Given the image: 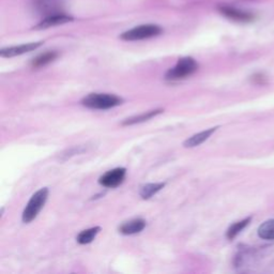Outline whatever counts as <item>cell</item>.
Wrapping results in <instances>:
<instances>
[{"mask_svg":"<svg viewBox=\"0 0 274 274\" xmlns=\"http://www.w3.org/2000/svg\"><path fill=\"white\" fill-rule=\"evenodd\" d=\"M72 20H73L72 16H70L62 12H59V13H55V14L45 16V18L43 19L40 23L35 27V28L36 29H47L54 26H59V25L70 23V21H72Z\"/></svg>","mask_w":274,"mask_h":274,"instance_id":"9c48e42d","label":"cell"},{"mask_svg":"<svg viewBox=\"0 0 274 274\" xmlns=\"http://www.w3.org/2000/svg\"><path fill=\"white\" fill-rule=\"evenodd\" d=\"M218 128H220V127L207 129L205 131H202V132H199V133H197L193 136L189 137L188 139L183 141V147H185V148H195L197 146L201 145L202 142H205L207 139H209L210 137L212 136V134L216 132V130Z\"/></svg>","mask_w":274,"mask_h":274,"instance_id":"30bf717a","label":"cell"},{"mask_svg":"<svg viewBox=\"0 0 274 274\" xmlns=\"http://www.w3.org/2000/svg\"><path fill=\"white\" fill-rule=\"evenodd\" d=\"M101 232V227L100 226H96V227H91L88 229H85L83 232H80L78 237H76V241L79 244H89L91 243L93 240L96 239V237L98 235V234Z\"/></svg>","mask_w":274,"mask_h":274,"instance_id":"5bb4252c","label":"cell"},{"mask_svg":"<svg viewBox=\"0 0 274 274\" xmlns=\"http://www.w3.org/2000/svg\"><path fill=\"white\" fill-rule=\"evenodd\" d=\"M251 222V217H248V218H244V220L242 221H240V222H237V223H235L233 224L232 226H230L227 230V233H226V235H227V238L229 240H233L234 238L237 237V235L242 232V230L249 225Z\"/></svg>","mask_w":274,"mask_h":274,"instance_id":"2e32d148","label":"cell"},{"mask_svg":"<svg viewBox=\"0 0 274 274\" xmlns=\"http://www.w3.org/2000/svg\"><path fill=\"white\" fill-rule=\"evenodd\" d=\"M64 0H34L32 7L40 15L48 16L51 14L59 13Z\"/></svg>","mask_w":274,"mask_h":274,"instance_id":"8992f818","label":"cell"},{"mask_svg":"<svg viewBox=\"0 0 274 274\" xmlns=\"http://www.w3.org/2000/svg\"><path fill=\"white\" fill-rule=\"evenodd\" d=\"M163 112H164V109H162V108L153 109V111L142 113L140 115H137V116H133V117H130L128 119H125V120H123L121 124L124 125V127H128V125H133V124L145 122V121H148V120L157 117V115L162 114Z\"/></svg>","mask_w":274,"mask_h":274,"instance_id":"7c38bea8","label":"cell"},{"mask_svg":"<svg viewBox=\"0 0 274 274\" xmlns=\"http://www.w3.org/2000/svg\"><path fill=\"white\" fill-rule=\"evenodd\" d=\"M258 235L265 240H274V218L260 225L258 228Z\"/></svg>","mask_w":274,"mask_h":274,"instance_id":"e0dca14e","label":"cell"},{"mask_svg":"<svg viewBox=\"0 0 274 274\" xmlns=\"http://www.w3.org/2000/svg\"><path fill=\"white\" fill-rule=\"evenodd\" d=\"M147 223L145 220H142V218H134V220L123 223L122 225L119 227V233L124 235L139 234L145 229Z\"/></svg>","mask_w":274,"mask_h":274,"instance_id":"8fae6325","label":"cell"},{"mask_svg":"<svg viewBox=\"0 0 274 274\" xmlns=\"http://www.w3.org/2000/svg\"><path fill=\"white\" fill-rule=\"evenodd\" d=\"M218 10L227 19L239 21V23H249V21L254 19L253 14H251L250 12H246V11L240 10L235 7H230V5H220Z\"/></svg>","mask_w":274,"mask_h":274,"instance_id":"52a82bcc","label":"cell"},{"mask_svg":"<svg viewBox=\"0 0 274 274\" xmlns=\"http://www.w3.org/2000/svg\"><path fill=\"white\" fill-rule=\"evenodd\" d=\"M198 70V63L192 57H183L178 60L174 68L169 69L165 74L166 80H180L193 75Z\"/></svg>","mask_w":274,"mask_h":274,"instance_id":"3957f363","label":"cell"},{"mask_svg":"<svg viewBox=\"0 0 274 274\" xmlns=\"http://www.w3.org/2000/svg\"><path fill=\"white\" fill-rule=\"evenodd\" d=\"M125 175H127V169L124 167L114 168L112 171H108L102 175L100 179H98V183L104 188L115 189L120 184H122L125 179Z\"/></svg>","mask_w":274,"mask_h":274,"instance_id":"5b68a950","label":"cell"},{"mask_svg":"<svg viewBox=\"0 0 274 274\" xmlns=\"http://www.w3.org/2000/svg\"><path fill=\"white\" fill-rule=\"evenodd\" d=\"M43 45V42H32L27 43V44H20L18 46H10L4 47L0 51V56L3 58H12L15 56H20V55L36 51L37 48Z\"/></svg>","mask_w":274,"mask_h":274,"instance_id":"ba28073f","label":"cell"},{"mask_svg":"<svg viewBox=\"0 0 274 274\" xmlns=\"http://www.w3.org/2000/svg\"><path fill=\"white\" fill-rule=\"evenodd\" d=\"M123 98L111 93H89L81 100V105L97 111H107L121 105Z\"/></svg>","mask_w":274,"mask_h":274,"instance_id":"6da1fadb","label":"cell"},{"mask_svg":"<svg viewBox=\"0 0 274 274\" xmlns=\"http://www.w3.org/2000/svg\"><path fill=\"white\" fill-rule=\"evenodd\" d=\"M48 194L49 190L47 188H42L31 196L28 204L26 205V208L23 211V215H21V220L25 224L32 222L38 216L40 211L43 209V207L46 204Z\"/></svg>","mask_w":274,"mask_h":274,"instance_id":"7a4b0ae2","label":"cell"},{"mask_svg":"<svg viewBox=\"0 0 274 274\" xmlns=\"http://www.w3.org/2000/svg\"><path fill=\"white\" fill-rule=\"evenodd\" d=\"M165 182H157V183H147L140 186L139 190V196L142 199H149L153 195L158 193L164 186H165Z\"/></svg>","mask_w":274,"mask_h":274,"instance_id":"4fadbf2b","label":"cell"},{"mask_svg":"<svg viewBox=\"0 0 274 274\" xmlns=\"http://www.w3.org/2000/svg\"><path fill=\"white\" fill-rule=\"evenodd\" d=\"M58 57V53L52 51V52H46L43 53L39 56H37L34 60L31 61V65L34 68H41V67H45L48 63L53 62L55 59Z\"/></svg>","mask_w":274,"mask_h":274,"instance_id":"9a60e30c","label":"cell"},{"mask_svg":"<svg viewBox=\"0 0 274 274\" xmlns=\"http://www.w3.org/2000/svg\"><path fill=\"white\" fill-rule=\"evenodd\" d=\"M163 32V29L160 26L155 24H147L134 27L132 29L124 31L120 36V39L123 41H140L146 39H151L160 36Z\"/></svg>","mask_w":274,"mask_h":274,"instance_id":"277c9868","label":"cell"}]
</instances>
